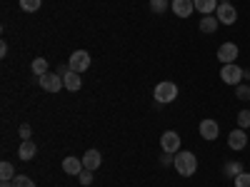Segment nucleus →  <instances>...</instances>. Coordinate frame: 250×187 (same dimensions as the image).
<instances>
[{"mask_svg":"<svg viewBox=\"0 0 250 187\" xmlns=\"http://www.w3.org/2000/svg\"><path fill=\"white\" fill-rule=\"evenodd\" d=\"M173 165H175L178 175H183V177H190V175L198 172V157H195V152H188V150L175 152V162Z\"/></svg>","mask_w":250,"mask_h":187,"instance_id":"f257e3e1","label":"nucleus"},{"mask_svg":"<svg viewBox=\"0 0 250 187\" xmlns=\"http://www.w3.org/2000/svg\"><path fill=\"white\" fill-rule=\"evenodd\" d=\"M153 95H155L158 105H168V102H173L178 97V85H175V82H170V80H163V82H158V85H155Z\"/></svg>","mask_w":250,"mask_h":187,"instance_id":"f03ea898","label":"nucleus"},{"mask_svg":"<svg viewBox=\"0 0 250 187\" xmlns=\"http://www.w3.org/2000/svg\"><path fill=\"white\" fill-rule=\"evenodd\" d=\"M220 80L225 82V85L238 88L240 82H243V68L238 65V62H228V65L220 68Z\"/></svg>","mask_w":250,"mask_h":187,"instance_id":"7ed1b4c3","label":"nucleus"},{"mask_svg":"<svg viewBox=\"0 0 250 187\" xmlns=\"http://www.w3.org/2000/svg\"><path fill=\"white\" fill-rule=\"evenodd\" d=\"M180 145H183V140H180V135H178L175 130H165V132L160 135V148H163V152L175 155V152H180Z\"/></svg>","mask_w":250,"mask_h":187,"instance_id":"20e7f679","label":"nucleus"},{"mask_svg":"<svg viewBox=\"0 0 250 187\" xmlns=\"http://www.w3.org/2000/svg\"><path fill=\"white\" fill-rule=\"evenodd\" d=\"M38 85L43 88L45 93H60L62 88H65V82H62V75H58V73H48V75H43V77H38Z\"/></svg>","mask_w":250,"mask_h":187,"instance_id":"39448f33","label":"nucleus"},{"mask_svg":"<svg viewBox=\"0 0 250 187\" xmlns=\"http://www.w3.org/2000/svg\"><path fill=\"white\" fill-rule=\"evenodd\" d=\"M215 18L220 20V25H233L238 20V10L233 3H220L218 10H215Z\"/></svg>","mask_w":250,"mask_h":187,"instance_id":"423d86ee","label":"nucleus"},{"mask_svg":"<svg viewBox=\"0 0 250 187\" xmlns=\"http://www.w3.org/2000/svg\"><path fill=\"white\" fill-rule=\"evenodd\" d=\"M68 65H70V70H75V73H85V70L90 68V55H88V50H75V53L70 55V60H68Z\"/></svg>","mask_w":250,"mask_h":187,"instance_id":"0eeeda50","label":"nucleus"},{"mask_svg":"<svg viewBox=\"0 0 250 187\" xmlns=\"http://www.w3.org/2000/svg\"><path fill=\"white\" fill-rule=\"evenodd\" d=\"M200 137L203 140H208V142H213V140H218V135H220V125L215 122V120H210V117H205L203 122H200Z\"/></svg>","mask_w":250,"mask_h":187,"instance_id":"6e6552de","label":"nucleus"},{"mask_svg":"<svg viewBox=\"0 0 250 187\" xmlns=\"http://www.w3.org/2000/svg\"><path fill=\"white\" fill-rule=\"evenodd\" d=\"M238 55H240V48H238L235 43H223V45L218 48V60L223 62V65H228V62H235Z\"/></svg>","mask_w":250,"mask_h":187,"instance_id":"1a4fd4ad","label":"nucleus"},{"mask_svg":"<svg viewBox=\"0 0 250 187\" xmlns=\"http://www.w3.org/2000/svg\"><path fill=\"white\" fill-rule=\"evenodd\" d=\"M83 170H85V165H83V157L70 155V157L62 160V172H65V175H80Z\"/></svg>","mask_w":250,"mask_h":187,"instance_id":"9d476101","label":"nucleus"},{"mask_svg":"<svg viewBox=\"0 0 250 187\" xmlns=\"http://www.w3.org/2000/svg\"><path fill=\"white\" fill-rule=\"evenodd\" d=\"M170 10H173L178 18H190L193 10H195V5H193V0H173Z\"/></svg>","mask_w":250,"mask_h":187,"instance_id":"9b49d317","label":"nucleus"},{"mask_svg":"<svg viewBox=\"0 0 250 187\" xmlns=\"http://www.w3.org/2000/svg\"><path fill=\"white\" fill-rule=\"evenodd\" d=\"M245 145H248V135H245L243 128H238V130H233L230 135H228V148L230 150H243Z\"/></svg>","mask_w":250,"mask_h":187,"instance_id":"f8f14e48","label":"nucleus"},{"mask_svg":"<svg viewBox=\"0 0 250 187\" xmlns=\"http://www.w3.org/2000/svg\"><path fill=\"white\" fill-rule=\"evenodd\" d=\"M62 82H65V90H70V93H78L83 88V77L75 70H68L65 75H62Z\"/></svg>","mask_w":250,"mask_h":187,"instance_id":"ddd939ff","label":"nucleus"},{"mask_svg":"<svg viewBox=\"0 0 250 187\" xmlns=\"http://www.w3.org/2000/svg\"><path fill=\"white\" fill-rule=\"evenodd\" d=\"M18 155H20V160H23V162L33 160V157L38 155V145H35L33 140H23V145L18 148Z\"/></svg>","mask_w":250,"mask_h":187,"instance_id":"4468645a","label":"nucleus"},{"mask_svg":"<svg viewBox=\"0 0 250 187\" xmlns=\"http://www.w3.org/2000/svg\"><path fill=\"white\" fill-rule=\"evenodd\" d=\"M100 162H103V155L98 150H88L85 155H83V165H85V170H98L100 168Z\"/></svg>","mask_w":250,"mask_h":187,"instance_id":"2eb2a0df","label":"nucleus"},{"mask_svg":"<svg viewBox=\"0 0 250 187\" xmlns=\"http://www.w3.org/2000/svg\"><path fill=\"white\" fill-rule=\"evenodd\" d=\"M193 5L203 15H213L218 10V5H220V0H193Z\"/></svg>","mask_w":250,"mask_h":187,"instance_id":"dca6fc26","label":"nucleus"},{"mask_svg":"<svg viewBox=\"0 0 250 187\" xmlns=\"http://www.w3.org/2000/svg\"><path fill=\"white\" fill-rule=\"evenodd\" d=\"M218 25H220V20H218L215 15H203V20H200V33L213 35V33L218 30Z\"/></svg>","mask_w":250,"mask_h":187,"instance_id":"f3484780","label":"nucleus"},{"mask_svg":"<svg viewBox=\"0 0 250 187\" xmlns=\"http://www.w3.org/2000/svg\"><path fill=\"white\" fill-rule=\"evenodd\" d=\"M30 70H33L35 77L48 75V73H50V70H48V60H45V57H35V60H33V65H30Z\"/></svg>","mask_w":250,"mask_h":187,"instance_id":"a211bd4d","label":"nucleus"},{"mask_svg":"<svg viewBox=\"0 0 250 187\" xmlns=\"http://www.w3.org/2000/svg\"><path fill=\"white\" fill-rule=\"evenodd\" d=\"M20 8H23L25 13H38L40 5H43V0H18Z\"/></svg>","mask_w":250,"mask_h":187,"instance_id":"6ab92c4d","label":"nucleus"},{"mask_svg":"<svg viewBox=\"0 0 250 187\" xmlns=\"http://www.w3.org/2000/svg\"><path fill=\"white\" fill-rule=\"evenodd\" d=\"M0 180H15V170L10 162H0Z\"/></svg>","mask_w":250,"mask_h":187,"instance_id":"aec40b11","label":"nucleus"},{"mask_svg":"<svg viewBox=\"0 0 250 187\" xmlns=\"http://www.w3.org/2000/svg\"><path fill=\"white\" fill-rule=\"evenodd\" d=\"M170 8V3H168V0H150V10L155 13V15H163L165 10H168Z\"/></svg>","mask_w":250,"mask_h":187,"instance_id":"412c9836","label":"nucleus"},{"mask_svg":"<svg viewBox=\"0 0 250 187\" xmlns=\"http://www.w3.org/2000/svg\"><path fill=\"white\" fill-rule=\"evenodd\" d=\"M240 172H245L240 162H228V165H225V175H228V177H238Z\"/></svg>","mask_w":250,"mask_h":187,"instance_id":"4be33fe9","label":"nucleus"},{"mask_svg":"<svg viewBox=\"0 0 250 187\" xmlns=\"http://www.w3.org/2000/svg\"><path fill=\"white\" fill-rule=\"evenodd\" d=\"M13 185H15V187H35V182H33L28 175H15Z\"/></svg>","mask_w":250,"mask_h":187,"instance_id":"5701e85b","label":"nucleus"},{"mask_svg":"<svg viewBox=\"0 0 250 187\" xmlns=\"http://www.w3.org/2000/svg\"><path fill=\"white\" fill-rule=\"evenodd\" d=\"M235 97H238V100H243V102H245V100H250V85H243V82H240V85L235 88Z\"/></svg>","mask_w":250,"mask_h":187,"instance_id":"b1692460","label":"nucleus"},{"mask_svg":"<svg viewBox=\"0 0 250 187\" xmlns=\"http://www.w3.org/2000/svg\"><path fill=\"white\" fill-rule=\"evenodd\" d=\"M238 128H250V110H240L238 112Z\"/></svg>","mask_w":250,"mask_h":187,"instance_id":"393cba45","label":"nucleus"},{"mask_svg":"<svg viewBox=\"0 0 250 187\" xmlns=\"http://www.w3.org/2000/svg\"><path fill=\"white\" fill-rule=\"evenodd\" d=\"M235 187H250V172H240L235 177Z\"/></svg>","mask_w":250,"mask_h":187,"instance_id":"a878e982","label":"nucleus"},{"mask_svg":"<svg viewBox=\"0 0 250 187\" xmlns=\"http://www.w3.org/2000/svg\"><path fill=\"white\" fill-rule=\"evenodd\" d=\"M78 180H80V185H85V187H88V185L93 182V170H83V172L78 175Z\"/></svg>","mask_w":250,"mask_h":187,"instance_id":"bb28decb","label":"nucleus"},{"mask_svg":"<svg viewBox=\"0 0 250 187\" xmlns=\"http://www.w3.org/2000/svg\"><path fill=\"white\" fill-rule=\"evenodd\" d=\"M30 132H33L30 125H20V130H18V135L23 137V140H30Z\"/></svg>","mask_w":250,"mask_h":187,"instance_id":"cd10ccee","label":"nucleus"},{"mask_svg":"<svg viewBox=\"0 0 250 187\" xmlns=\"http://www.w3.org/2000/svg\"><path fill=\"white\" fill-rule=\"evenodd\" d=\"M160 162H163V165H173V162H175V157H173V155H168V152H165V155L160 157Z\"/></svg>","mask_w":250,"mask_h":187,"instance_id":"c85d7f7f","label":"nucleus"},{"mask_svg":"<svg viewBox=\"0 0 250 187\" xmlns=\"http://www.w3.org/2000/svg\"><path fill=\"white\" fill-rule=\"evenodd\" d=\"M5 55H8V45L0 43V57H5Z\"/></svg>","mask_w":250,"mask_h":187,"instance_id":"c756f323","label":"nucleus"},{"mask_svg":"<svg viewBox=\"0 0 250 187\" xmlns=\"http://www.w3.org/2000/svg\"><path fill=\"white\" fill-rule=\"evenodd\" d=\"M0 187H15V185H13V180H3V182H0Z\"/></svg>","mask_w":250,"mask_h":187,"instance_id":"7c9ffc66","label":"nucleus"},{"mask_svg":"<svg viewBox=\"0 0 250 187\" xmlns=\"http://www.w3.org/2000/svg\"><path fill=\"white\" fill-rule=\"evenodd\" d=\"M243 80H248V82H250V68H248V70H243Z\"/></svg>","mask_w":250,"mask_h":187,"instance_id":"2f4dec72","label":"nucleus"},{"mask_svg":"<svg viewBox=\"0 0 250 187\" xmlns=\"http://www.w3.org/2000/svg\"><path fill=\"white\" fill-rule=\"evenodd\" d=\"M220 3H230V0H220Z\"/></svg>","mask_w":250,"mask_h":187,"instance_id":"473e14b6","label":"nucleus"}]
</instances>
